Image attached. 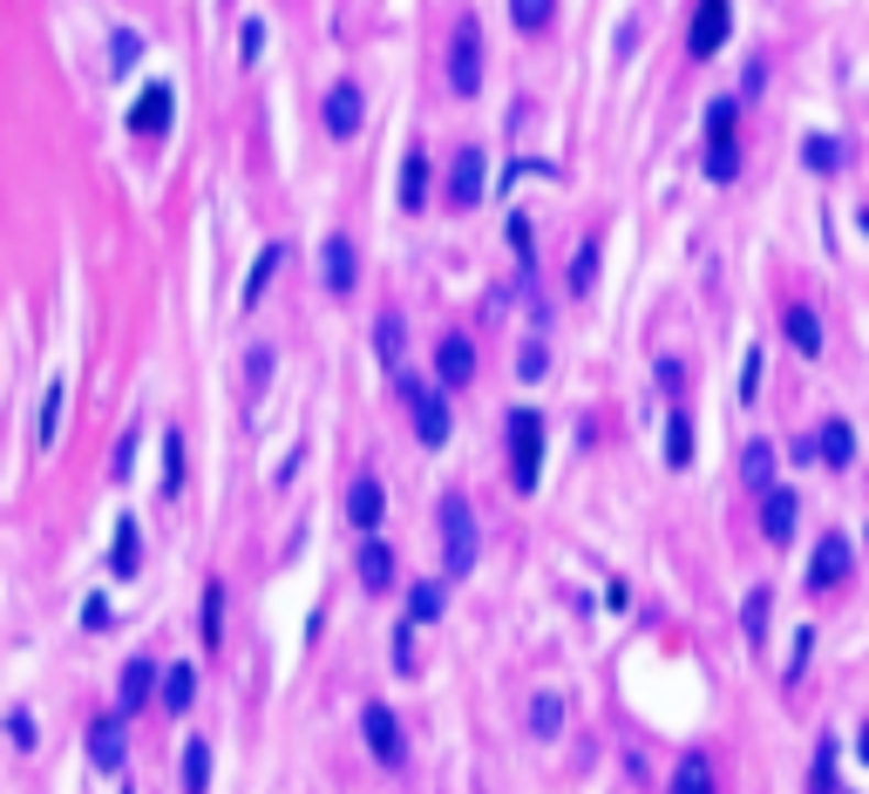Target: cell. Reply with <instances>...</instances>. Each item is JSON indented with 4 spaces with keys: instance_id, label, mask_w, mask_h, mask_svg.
I'll return each mask as SVG.
<instances>
[{
    "instance_id": "obj_1",
    "label": "cell",
    "mask_w": 869,
    "mask_h": 794,
    "mask_svg": "<svg viewBox=\"0 0 869 794\" xmlns=\"http://www.w3.org/2000/svg\"><path fill=\"white\" fill-rule=\"evenodd\" d=\"M435 530H442V577H469L476 571V509L462 489H449L435 503Z\"/></svg>"
},
{
    "instance_id": "obj_2",
    "label": "cell",
    "mask_w": 869,
    "mask_h": 794,
    "mask_svg": "<svg viewBox=\"0 0 869 794\" xmlns=\"http://www.w3.org/2000/svg\"><path fill=\"white\" fill-rule=\"evenodd\" d=\"M509 483H517L524 496L543 483V415L537 408L509 415Z\"/></svg>"
},
{
    "instance_id": "obj_3",
    "label": "cell",
    "mask_w": 869,
    "mask_h": 794,
    "mask_svg": "<svg viewBox=\"0 0 869 794\" xmlns=\"http://www.w3.org/2000/svg\"><path fill=\"white\" fill-rule=\"evenodd\" d=\"M394 381H402V401H408V415H415V434H421L428 449H442V442H449V428H455L449 401H442V394H435L428 381H415V374H394Z\"/></svg>"
},
{
    "instance_id": "obj_4",
    "label": "cell",
    "mask_w": 869,
    "mask_h": 794,
    "mask_svg": "<svg viewBox=\"0 0 869 794\" xmlns=\"http://www.w3.org/2000/svg\"><path fill=\"white\" fill-rule=\"evenodd\" d=\"M449 89H455V96H476V89H483V27H476V14L455 21V42H449Z\"/></svg>"
},
{
    "instance_id": "obj_5",
    "label": "cell",
    "mask_w": 869,
    "mask_h": 794,
    "mask_svg": "<svg viewBox=\"0 0 869 794\" xmlns=\"http://www.w3.org/2000/svg\"><path fill=\"white\" fill-rule=\"evenodd\" d=\"M361 734H367V753L381 768H402L408 761V740H402V713H394L387 699H367L361 706Z\"/></svg>"
},
{
    "instance_id": "obj_6",
    "label": "cell",
    "mask_w": 869,
    "mask_h": 794,
    "mask_svg": "<svg viewBox=\"0 0 869 794\" xmlns=\"http://www.w3.org/2000/svg\"><path fill=\"white\" fill-rule=\"evenodd\" d=\"M849 571H856L849 537H843V530H822L815 550H809V584H815V591H836V584H849Z\"/></svg>"
},
{
    "instance_id": "obj_7",
    "label": "cell",
    "mask_w": 869,
    "mask_h": 794,
    "mask_svg": "<svg viewBox=\"0 0 869 794\" xmlns=\"http://www.w3.org/2000/svg\"><path fill=\"white\" fill-rule=\"evenodd\" d=\"M320 279H327L333 299H346L353 286H361V252H353L346 231H327V245H320Z\"/></svg>"
},
{
    "instance_id": "obj_8",
    "label": "cell",
    "mask_w": 869,
    "mask_h": 794,
    "mask_svg": "<svg viewBox=\"0 0 869 794\" xmlns=\"http://www.w3.org/2000/svg\"><path fill=\"white\" fill-rule=\"evenodd\" d=\"M727 27H734V0H700V14L686 27V55H721L727 48Z\"/></svg>"
},
{
    "instance_id": "obj_9",
    "label": "cell",
    "mask_w": 869,
    "mask_h": 794,
    "mask_svg": "<svg viewBox=\"0 0 869 794\" xmlns=\"http://www.w3.org/2000/svg\"><path fill=\"white\" fill-rule=\"evenodd\" d=\"M346 523L361 530V537H374V530L387 523V489H381V475H353V483H346Z\"/></svg>"
},
{
    "instance_id": "obj_10",
    "label": "cell",
    "mask_w": 869,
    "mask_h": 794,
    "mask_svg": "<svg viewBox=\"0 0 869 794\" xmlns=\"http://www.w3.org/2000/svg\"><path fill=\"white\" fill-rule=\"evenodd\" d=\"M483 184H490V156L483 150H462L455 170H449V211H476L483 205Z\"/></svg>"
},
{
    "instance_id": "obj_11",
    "label": "cell",
    "mask_w": 869,
    "mask_h": 794,
    "mask_svg": "<svg viewBox=\"0 0 869 794\" xmlns=\"http://www.w3.org/2000/svg\"><path fill=\"white\" fill-rule=\"evenodd\" d=\"M361 115H367V102H361V82H333L327 89V102H320V123H327V136H353L361 130Z\"/></svg>"
},
{
    "instance_id": "obj_12",
    "label": "cell",
    "mask_w": 869,
    "mask_h": 794,
    "mask_svg": "<svg viewBox=\"0 0 869 794\" xmlns=\"http://www.w3.org/2000/svg\"><path fill=\"white\" fill-rule=\"evenodd\" d=\"M435 381H442V387H469V381H476V346H469V333H442V340H435Z\"/></svg>"
},
{
    "instance_id": "obj_13",
    "label": "cell",
    "mask_w": 869,
    "mask_h": 794,
    "mask_svg": "<svg viewBox=\"0 0 869 794\" xmlns=\"http://www.w3.org/2000/svg\"><path fill=\"white\" fill-rule=\"evenodd\" d=\"M795 523H802V496L781 489V483H768L761 489V530H768V543H788V537H795Z\"/></svg>"
},
{
    "instance_id": "obj_14",
    "label": "cell",
    "mask_w": 869,
    "mask_h": 794,
    "mask_svg": "<svg viewBox=\"0 0 869 794\" xmlns=\"http://www.w3.org/2000/svg\"><path fill=\"white\" fill-rule=\"evenodd\" d=\"M170 115H177V96H170L164 82H150V89L136 96V109H130V130H136V136H156V130H170Z\"/></svg>"
},
{
    "instance_id": "obj_15",
    "label": "cell",
    "mask_w": 869,
    "mask_h": 794,
    "mask_svg": "<svg viewBox=\"0 0 869 794\" xmlns=\"http://www.w3.org/2000/svg\"><path fill=\"white\" fill-rule=\"evenodd\" d=\"M809 455H822L828 468H849V462H856V428H849V421H822V428L809 434Z\"/></svg>"
},
{
    "instance_id": "obj_16",
    "label": "cell",
    "mask_w": 869,
    "mask_h": 794,
    "mask_svg": "<svg viewBox=\"0 0 869 794\" xmlns=\"http://www.w3.org/2000/svg\"><path fill=\"white\" fill-rule=\"evenodd\" d=\"M524 727H530V740H558L564 734V699L558 693H530L524 699Z\"/></svg>"
},
{
    "instance_id": "obj_17",
    "label": "cell",
    "mask_w": 869,
    "mask_h": 794,
    "mask_svg": "<svg viewBox=\"0 0 869 794\" xmlns=\"http://www.w3.org/2000/svg\"><path fill=\"white\" fill-rule=\"evenodd\" d=\"M123 753H130V740H123V720H109V713H102V720L89 727V761L116 774V768H123Z\"/></svg>"
},
{
    "instance_id": "obj_18",
    "label": "cell",
    "mask_w": 869,
    "mask_h": 794,
    "mask_svg": "<svg viewBox=\"0 0 869 794\" xmlns=\"http://www.w3.org/2000/svg\"><path fill=\"white\" fill-rule=\"evenodd\" d=\"M721 787V774H714V761L693 747V753H680V768H673V794H714Z\"/></svg>"
},
{
    "instance_id": "obj_19",
    "label": "cell",
    "mask_w": 869,
    "mask_h": 794,
    "mask_svg": "<svg viewBox=\"0 0 869 794\" xmlns=\"http://www.w3.org/2000/svg\"><path fill=\"white\" fill-rule=\"evenodd\" d=\"M197 639H205L211 652L224 646V584L218 577L205 584V598H197Z\"/></svg>"
},
{
    "instance_id": "obj_20",
    "label": "cell",
    "mask_w": 869,
    "mask_h": 794,
    "mask_svg": "<svg viewBox=\"0 0 869 794\" xmlns=\"http://www.w3.org/2000/svg\"><path fill=\"white\" fill-rule=\"evenodd\" d=\"M361 584L367 591H394V550L381 537H361Z\"/></svg>"
},
{
    "instance_id": "obj_21",
    "label": "cell",
    "mask_w": 869,
    "mask_h": 794,
    "mask_svg": "<svg viewBox=\"0 0 869 794\" xmlns=\"http://www.w3.org/2000/svg\"><path fill=\"white\" fill-rule=\"evenodd\" d=\"M279 265H286V245H279V238H272V245H265V252L252 258V279H245V312H252V306L265 299V286H272V279H279Z\"/></svg>"
},
{
    "instance_id": "obj_22",
    "label": "cell",
    "mask_w": 869,
    "mask_h": 794,
    "mask_svg": "<svg viewBox=\"0 0 869 794\" xmlns=\"http://www.w3.org/2000/svg\"><path fill=\"white\" fill-rule=\"evenodd\" d=\"M449 611V591L442 584H435V577H421L415 591H408V625L421 631V625H435V618H442Z\"/></svg>"
},
{
    "instance_id": "obj_23",
    "label": "cell",
    "mask_w": 869,
    "mask_h": 794,
    "mask_svg": "<svg viewBox=\"0 0 869 794\" xmlns=\"http://www.w3.org/2000/svg\"><path fill=\"white\" fill-rule=\"evenodd\" d=\"M150 693H156V659H130L123 665V693H116V699H123V713H136Z\"/></svg>"
},
{
    "instance_id": "obj_24",
    "label": "cell",
    "mask_w": 869,
    "mask_h": 794,
    "mask_svg": "<svg viewBox=\"0 0 869 794\" xmlns=\"http://www.w3.org/2000/svg\"><path fill=\"white\" fill-rule=\"evenodd\" d=\"M374 353H381V367L402 374V353H408V327H402V312H387V320L374 327Z\"/></svg>"
},
{
    "instance_id": "obj_25",
    "label": "cell",
    "mask_w": 869,
    "mask_h": 794,
    "mask_svg": "<svg viewBox=\"0 0 869 794\" xmlns=\"http://www.w3.org/2000/svg\"><path fill=\"white\" fill-rule=\"evenodd\" d=\"M421 205H428V156L408 150L402 156V211H421Z\"/></svg>"
},
{
    "instance_id": "obj_26",
    "label": "cell",
    "mask_w": 869,
    "mask_h": 794,
    "mask_svg": "<svg viewBox=\"0 0 869 794\" xmlns=\"http://www.w3.org/2000/svg\"><path fill=\"white\" fill-rule=\"evenodd\" d=\"M740 483L755 489V496L774 483V442H747V455H740Z\"/></svg>"
},
{
    "instance_id": "obj_27",
    "label": "cell",
    "mask_w": 869,
    "mask_h": 794,
    "mask_svg": "<svg viewBox=\"0 0 869 794\" xmlns=\"http://www.w3.org/2000/svg\"><path fill=\"white\" fill-rule=\"evenodd\" d=\"M666 462H673V468L693 462V415H686V408L666 415Z\"/></svg>"
},
{
    "instance_id": "obj_28",
    "label": "cell",
    "mask_w": 869,
    "mask_h": 794,
    "mask_svg": "<svg viewBox=\"0 0 869 794\" xmlns=\"http://www.w3.org/2000/svg\"><path fill=\"white\" fill-rule=\"evenodd\" d=\"M788 340H795V353H809V361H815V353H822V320H815V312L809 306H788Z\"/></svg>"
},
{
    "instance_id": "obj_29",
    "label": "cell",
    "mask_w": 869,
    "mask_h": 794,
    "mask_svg": "<svg viewBox=\"0 0 869 794\" xmlns=\"http://www.w3.org/2000/svg\"><path fill=\"white\" fill-rule=\"evenodd\" d=\"M768 618H774V598H768V584L761 591H747V598H740V631H747V639H768Z\"/></svg>"
},
{
    "instance_id": "obj_30",
    "label": "cell",
    "mask_w": 869,
    "mask_h": 794,
    "mask_svg": "<svg viewBox=\"0 0 869 794\" xmlns=\"http://www.w3.org/2000/svg\"><path fill=\"white\" fill-rule=\"evenodd\" d=\"M211 787V740H184V794Z\"/></svg>"
},
{
    "instance_id": "obj_31",
    "label": "cell",
    "mask_w": 869,
    "mask_h": 794,
    "mask_svg": "<svg viewBox=\"0 0 869 794\" xmlns=\"http://www.w3.org/2000/svg\"><path fill=\"white\" fill-rule=\"evenodd\" d=\"M62 401H68V387H62V381H48V394H42V428H34V449H55V428H62Z\"/></svg>"
},
{
    "instance_id": "obj_32",
    "label": "cell",
    "mask_w": 869,
    "mask_h": 794,
    "mask_svg": "<svg viewBox=\"0 0 869 794\" xmlns=\"http://www.w3.org/2000/svg\"><path fill=\"white\" fill-rule=\"evenodd\" d=\"M509 21H517L524 34H543L550 21H558V0H509Z\"/></svg>"
},
{
    "instance_id": "obj_33",
    "label": "cell",
    "mask_w": 869,
    "mask_h": 794,
    "mask_svg": "<svg viewBox=\"0 0 869 794\" xmlns=\"http://www.w3.org/2000/svg\"><path fill=\"white\" fill-rule=\"evenodd\" d=\"M190 699H197V672L190 665H170L164 672V713H184Z\"/></svg>"
},
{
    "instance_id": "obj_34",
    "label": "cell",
    "mask_w": 869,
    "mask_h": 794,
    "mask_svg": "<svg viewBox=\"0 0 869 794\" xmlns=\"http://www.w3.org/2000/svg\"><path fill=\"white\" fill-rule=\"evenodd\" d=\"M802 164L822 170V177H828V170H843V143H836V136H809V143H802Z\"/></svg>"
},
{
    "instance_id": "obj_35",
    "label": "cell",
    "mask_w": 869,
    "mask_h": 794,
    "mask_svg": "<svg viewBox=\"0 0 869 794\" xmlns=\"http://www.w3.org/2000/svg\"><path fill=\"white\" fill-rule=\"evenodd\" d=\"M809 794H843V787H836V740H822L815 768H809Z\"/></svg>"
},
{
    "instance_id": "obj_36",
    "label": "cell",
    "mask_w": 869,
    "mask_h": 794,
    "mask_svg": "<svg viewBox=\"0 0 869 794\" xmlns=\"http://www.w3.org/2000/svg\"><path fill=\"white\" fill-rule=\"evenodd\" d=\"M591 279H598V238H584L578 258H571V293H591Z\"/></svg>"
},
{
    "instance_id": "obj_37",
    "label": "cell",
    "mask_w": 869,
    "mask_h": 794,
    "mask_svg": "<svg viewBox=\"0 0 869 794\" xmlns=\"http://www.w3.org/2000/svg\"><path fill=\"white\" fill-rule=\"evenodd\" d=\"M177 489H184V434L170 428L164 434V496H177Z\"/></svg>"
},
{
    "instance_id": "obj_38",
    "label": "cell",
    "mask_w": 869,
    "mask_h": 794,
    "mask_svg": "<svg viewBox=\"0 0 869 794\" xmlns=\"http://www.w3.org/2000/svg\"><path fill=\"white\" fill-rule=\"evenodd\" d=\"M734 170H740V150H734V143H706V177H714V184H734Z\"/></svg>"
},
{
    "instance_id": "obj_39",
    "label": "cell",
    "mask_w": 869,
    "mask_h": 794,
    "mask_svg": "<svg viewBox=\"0 0 869 794\" xmlns=\"http://www.w3.org/2000/svg\"><path fill=\"white\" fill-rule=\"evenodd\" d=\"M136 62H143V42H136V34L123 27V34H116V42H109V68H116V75H130Z\"/></svg>"
},
{
    "instance_id": "obj_40",
    "label": "cell",
    "mask_w": 869,
    "mask_h": 794,
    "mask_svg": "<svg viewBox=\"0 0 869 794\" xmlns=\"http://www.w3.org/2000/svg\"><path fill=\"white\" fill-rule=\"evenodd\" d=\"M272 367H279V353H272V346H252V353H245V387L258 394V387L272 381Z\"/></svg>"
},
{
    "instance_id": "obj_41",
    "label": "cell",
    "mask_w": 869,
    "mask_h": 794,
    "mask_svg": "<svg viewBox=\"0 0 869 794\" xmlns=\"http://www.w3.org/2000/svg\"><path fill=\"white\" fill-rule=\"evenodd\" d=\"M136 571V523L123 516V523H116V577H130Z\"/></svg>"
},
{
    "instance_id": "obj_42",
    "label": "cell",
    "mask_w": 869,
    "mask_h": 794,
    "mask_svg": "<svg viewBox=\"0 0 869 794\" xmlns=\"http://www.w3.org/2000/svg\"><path fill=\"white\" fill-rule=\"evenodd\" d=\"M706 143H734V102H714V109H706Z\"/></svg>"
},
{
    "instance_id": "obj_43",
    "label": "cell",
    "mask_w": 869,
    "mask_h": 794,
    "mask_svg": "<svg viewBox=\"0 0 869 794\" xmlns=\"http://www.w3.org/2000/svg\"><path fill=\"white\" fill-rule=\"evenodd\" d=\"M543 367H550V353H543V346L530 340V346L517 353V374H524V381H543Z\"/></svg>"
},
{
    "instance_id": "obj_44",
    "label": "cell",
    "mask_w": 869,
    "mask_h": 794,
    "mask_svg": "<svg viewBox=\"0 0 869 794\" xmlns=\"http://www.w3.org/2000/svg\"><path fill=\"white\" fill-rule=\"evenodd\" d=\"M755 394H761V346L747 353V367H740V401H755Z\"/></svg>"
},
{
    "instance_id": "obj_45",
    "label": "cell",
    "mask_w": 869,
    "mask_h": 794,
    "mask_svg": "<svg viewBox=\"0 0 869 794\" xmlns=\"http://www.w3.org/2000/svg\"><path fill=\"white\" fill-rule=\"evenodd\" d=\"M394 665H402V672H415V625H402V631H394Z\"/></svg>"
},
{
    "instance_id": "obj_46",
    "label": "cell",
    "mask_w": 869,
    "mask_h": 794,
    "mask_svg": "<svg viewBox=\"0 0 869 794\" xmlns=\"http://www.w3.org/2000/svg\"><path fill=\"white\" fill-rule=\"evenodd\" d=\"M8 734H14V747H21V753L34 747V720H28V713H21V706L8 713Z\"/></svg>"
},
{
    "instance_id": "obj_47",
    "label": "cell",
    "mask_w": 869,
    "mask_h": 794,
    "mask_svg": "<svg viewBox=\"0 0 869 794\" xmlns=\"http://www.w3.org/2000/svg\"><path fill=\"white\" fill-rule=\"evenodd\" d=\"M82 625H89V631L109 625V598H102V591H96V598H82Z\"/></svg>"
},
{
    "instance_id": "obj_48",
    "label": "cell",
    "mask_w": 869,
    "mask_h": 794,
    "mask_svg": "<svg viewBox=\"0 0 869 794\" xmlns=\"http://www.w3.org/2000/svg\"><path fill=\"white\" fill-rule=\"evenodd\" d=\"M130 462H136V434H123V442H116V468H109L116 483H123V475H130Z\"/></svg>"
},
{
    "instance_id": "obj_49",
    "label": "cell",
    "mask_w": 869,
    "mask_h": 794,
    "mask_svg": "<svg viewBox=\"0 0 869 794\" xmlns=\"http://www.w3.org/2000/svg\"><path fill=\"white\" fill-rule=\"evenodd\" d=\"M258 48H265V21H245V62H258Z\"/></svg>"
},
{
    "instance_id": "obj_50",
    "label": "cell",
    "mask_w": 869,
    "mask_h": 794,
    "mask_svg": "<svg viewBox=\"0 0 869 794\" xmlns=\"http://www.w3.org/2000/svg\"><path fill=\"white\" fill-rule=\"evenodd\" d=\"M659 381H666V394H680V387H686V367H680V361H666V367H659Z\"/></svg>"
}]
</instances>
